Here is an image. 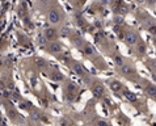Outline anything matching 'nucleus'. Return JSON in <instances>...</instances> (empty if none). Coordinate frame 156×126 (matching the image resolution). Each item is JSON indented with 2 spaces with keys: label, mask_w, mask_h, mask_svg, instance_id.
<instances>
[{
  "label": "nucleus",
  "mask_w": 156,
  "mask_h": 126,
  "mask_svg": "<svg viewBox=\"0 0 156 126\" xmlns=\"http://www.w3.org/2000/svg\"><path fill=\"white\" fill-rule=\"evenodd\" d=\"M64 100L67 103H73L76 100V93H72V92H64Z\"/></svg>",
  "instance_id": "23"
},
{
  "label": "nucleus",
  "mask_w": 156,
  "mask_h": 126,
  "mask_svg": "<svg viewBox=\"0 0 156 126\" xmlns=\"http://www.w3.org/2000/svg\"><path fill=\"white\" fill-rule=\"evenodd\" d=\"M89 89H90V92H92L94 99H101V97H104L106 95L105 85H104V83L102 81H100V80H94V83L90 85Z\"/></svg>",
  "instance_id": "4"
},
{
  "label": "nucleus",
  "mask_w": 156,
  "mask_h": 126,
  "mask_svg": "<svg viewBox=\"0 0 156 126\" xmlns=\"http://www.w3.org/2000/svg\"><path fill=\"white\" fill-rule=\"evenodd\" d=\"M146 3H147V5H148V7H154L155 3H156V0H146Z\"/></svg>",
  "instance_id": "31"
},
{
  "label": "nucleus",
  "mask_w": 156,
  "mask_h": 126,
  "mask_svg": "<svg viewBox=\"0 0 156 126\" xmlns=\"http://www.w3.org/2000/svg\"><path fill=\"white\" fill-rule=\"evenodd\" d=\"M81 80H83V83L85 87H88V88H90V85H92L94 83V77L90 75V74L87 72L84 76H81Z\"/></svg>",
  "instance_id": "18"
},
{
  "label": "nucleus",
  "mask_w": 156,
  "mask_h": 126,
  "mask_svg": "<svg viewBox=\"0 0 156 126\" xmlns=\"http://www.w3.org/2000/svg\"><path fill=\"white\" fill-rule=\"evenodd\" d=\"M33 62H34V66H36L38 70H45V68L49 66L47 60H46V59H43V58H40V56L34 58V59H33Z\"/></svg>",
  "instance_id": "17"
},
{
  "label": "nucleus",
  "mask_w": 156,
  "mask_h": 126,
  "mask_svg": "<svg viewBox=\"0 0 156 126\" xmlns=\"http://www.w3.org/2000/svg\"><path fill=\"white\" fill-rule=\"evenodd\" d=\"M20 108H21V109H24V110H32V105H33V104L32 103H29V101H27V100H20Z\"/></svg>",
  "instance_id": "20"
},
{
  "label": "nucleus",
  "mask_w": 156,
  "mask_h": 126,
  "mask_svg": "<svg viewBox=\"0 0 156 126\" xmlns=\"http://www.w3.org/2000/svg\"><path fill=\"white\" fill-rule=\"evenodd\" d=\"M8 117H9L11 120H17V112L15 108H11V109H8Z\"/></svg>",
  "instance_id": "26"
},
{
  "label": "nucleus",
  "mask_w": 156,
  "mask_h": 126,
  "mask_svg": "<svg viewBox=\"0 0 156 126\" xmlns=\"http://www.w3.org/2000/svg\"><path fill=\"white\" fill-rule=\"evenodd\" d=\"M96 125L97 126H112L108 121H105V120H97L96 121Z\"/></svg>",
  "instance_id": "28"
},
{
  "label": "nucleus",
  "mask_w": 156,
  "mask_h": 126,
  "mask_svg": "<svg viewBox=\"0 0 156 126\" xmlns=\"http://www.w3.org/2000/svg\"><path fill=\"white\" fill-rule=\"evenodd\" d=\"M45 51L50 55L57 56L60 53H63V46L59 41H51V42H47L45 45Z\"/></svg>",
  "instance_id": "5"
},
{
  "label": "nucleus",
  "mask_w": 156,
  "mask_h": 126,
  "mask_svg": "<svg viewBox=\"0 0 156 126\" xmlns=\"http://www.w3.org/2000/svg\"><path fill=\"white\" fill-rule=\"evenodd\" d=\"M117 71H118V74L121 76L126 77V79H129V80H136L138 77H139L138 76L136 70L134 68V66L131 63H125L121 67H117Z\"/></svg>",
  "instance_id": "3"
},
{
  "label": "nucleus",
  "mask_w": 156,
  "mask_h": 126,
  "mask_svg": "<svg viewBox=\"0 0 156 126\" xmlns=\"http://www.w3.org/2000/svg\"><path fill=\"white\" fill-rule=\"evenodd\" d=\"M64 17V13L62 12V8L60 7H50L49 11H47L46 19L51 25H58L62 23Z\"/></svg>",
  "instance_id": "2"
},
{
  "label": "nucleus",
  "mask_w": 156,
  "mask_h": 126,
  "mask_svg": "<svg viewBox=\"0 0 156 126\" xmlns=\"http://www.w3.org/2000/svg\"><path fill=\"white\" fill-rule=\"evenodd\" d=\"M108 85H109V88L113 91V92L115 93H118L121 92L123 88H125V85L121 83L119 80H115V79H110V80H108Z\"/></svg>",
  "instance_id": "14"
},
{
  "label": "nucleus",
  "mask_w": 156,
  "mask_h": 126,
  "mask_svg": "<svg viewBox=\"0 0 156 126\" xmlns=\"http://www.w3.org/2000/svg\"><path fill=\"white\" fill-rule=\"evenodd\" d=\"M130 12V7L129 5H126V4H121L119 5V8H118V13L119 15H122V16H125V15H127Z\"/></svg>",
  "instance_id": "22"
},
{
  "label": "nucleus",
  "mask_w": 156,
  "mask_h": 126,
  "mask_svg": "<svg viewBox=\"0 0 156 126\" xmlns=\"http://www.w3.org/2000/svg\"><path fill=\"white\" fill-rule=\"evenodd\" d=\"M135 3H138V4H143V3H146V0H135Z\"/></svg>",
  "instance_id": "32"
},
{
  "label": "nucleus",
  "mask_w": 156,
  "mask_h": 126,
  "mask_svg": "<svg viewBox=\"0 0 156 126\" xmlns=\"http://www.w3.org/2000/svg\"><path fill=\"white\" fill-rule=\"evenodd\" d=\"M80 53H81V55L85 56V58H88V59H94L98 55L96 49H94V46L90 45L89 42H85L84 43V46L80 49Z\"/></svg>",
  "instance_id": "6"
},
{
  "label": "nucleus",
  "mask_w": 156,
  "mask_h": 126,
  "mask_svg": "<svg viewBox=\"0 0 156 126\" xmlns=\"http://www.w3.org/2000/svg\"><path fill=\"white\" fill-rule=\"evenodd\" d=\"M63 91L64 92H72V93H77L79 92V85L75 81H72L70 79H64V84H63Z\"/></svg>",
  "instance_id": "12"
},
{
  "label": "nucleus",
  "mask_w": 156,
  "mask_h": 126,
  "mask_svg": "<svg viewBox=\"0 0 156 126\" xmlns=\"http://www.w3.org/2000/svg\"><path fill=\"white\" fill-rule=\"evenodd\" d=\"M112 2H113V0H98V4H101L104 7H109Z\"/></svg>",
  "instance_id": "29"
},
{
  "label": "nucleus",
  "mask_w": 156,
  "mask_h": 126,
  "mask_svg": "<svg viewBox=\"0 0 156 126\" xmlns=\"http://www.w3.org/2000/svg\"><path fill=\"white\" fill-rule=\"evenodd\" d=\"M134 54H135L138 58H143V56L147 54V43L140 40L134 46Z\"/></svg>",
  "instance_id": "10"
},
{
  "label": "nucleus",
  "mask_w": 156,
  "mask_h": 126,
  "mask_svg": "<svg viewBox=\"0 0 156 126\" xmlns=\"http://www.w3.org/2000/svg\"><path fill=\"white\" fill-rule=\"evenodd\" d=\"M43 37L46 38L47 42H51V41H58L60 34H59V30L54 27H49L45 29V32H43Z\"/></svg>",
  "instance_id": "8"
},
{
  "label": "nucleus",
  "mask_w": 156,
  "mask_h": 126,
  "mask_svg": "<svg viewBox=\"0 0 156 126\" xmlns=\"http://www.w3.org/2000/svg\"><path fill=\"white\" fill-rule=\"evenodd\" d=\"M70 126H79V125H73V124H71V125H70Z\"/></svg>",
  "instance_id": "33"
},
{
  "label": "nucleus",
  "mask_w": 156,
  "mask_h": 126,
  "mask_svg": "<svg viewBox=\"0 0 156 126\" xmlns=\"http://www.w3.org/2000/svg\"><path fill=\"white\" fill-rule=\"evenodd\" d=\"M121 92H122V96L126 99L127 101H130V103H136L138 101V95L135 92H133V91H130L129 88H123Z\"/></svg>",
  "instance_id": "15"
},
{
  "label": "nucleus",
  "mask_w": 156,
  "mask_h": 126,
  "mask_svg": "<svg viewBox=\"0 0 156 126\" xmlns=\"http://www.w3.org/2000/svg\"><path fill=\"white\" fill-rule=\"evenodd\" d=\"M70 125H71V120L66 116H63L62 118L59 120V126H70Z\"/></svg>",
  "instance_id": "25"
},
{
  "label": "nucleus",
  "mask_w": 156,
  "mask_h": 126,
  "mask_svg": "<svg viewBox=\"0 0 156 126\" xmlns=\"http://www.w3.org/2000/svg\"><path fill=\"white\" fill-rule=\"evenodd\" d=\"M110 58L112 60H113V63H114V66L115 67H121L122 64L126 63V60H125V56L118 53V51H113V53L110 54Z\"/></svg>",
  "instance_id": "13"
},
{
  "label": "nucleus",
  "mask_w": 156,
  "mask_h": 126,
  "mask_svg": "<svg viewBox=\"0 0 156 126\" xmlns=\"http://www.w3.org/2000/svg\"><path fill=\"white\" fill-rule=\"evenodd\" d=\"M144 88H143V92L147 97L150 99H156V84L150 83V81H144Z\"/></svg>",
  "instance_id": "11"
},
{
  "label": "nucleus",
  "mask_w": 156,
  "mask_h": 126,
  "mask_svg": "<svg viewBox=\"0 0 156 126\" xmlns=\"http://www.w3.org/2000/svg\"><path fill=\"white\" fill-rule=\"evenodd\" d=\"M122 38H123V43L129 47H134L138 42L140 41L139 33H138V30L134 29V28H129V29L125 30Z\"/></svg>",
  "instance_id": "1"
},
{
  "label": "nucleus",
  "mask_w": 156,
  "mask_h": 126,
  "mask_svg": "<svg viewBox=\"0 0 156 126\" xmlns=\"http://www.w3.org/2000/svg\"><path fill=\"white\" fill-rule=\"evenodd\" d=\"M49 77L53 81H55V83H60V81H64V79H66V76L63 75L60 71L58 70H53L50 74H49Z\"/></svg>",
  "instance_id": "16"
},
{
  "label": "nucleus",
  "mask_w": 156,
  "mask_h": 126,
  "mask_svg": "<svg viewBox=\"0 0 156 126\" xmlns=\"http://www.w3.org/2000/svg\"><path fill=\"white\" fill-rule=\"evenodd\" d=\"M0 122H2V117H0Z\"/></svg>",
  "instance_id": "34"
},
{
  "label": "nucleus",
  "mask_w": 156,
  "mask_h": 126,
  "mask_svg": "<svg viewBox=\"0 0 156 126\" xmlns=\"http://www.w3.org/2000/svg\"><path fill=\"white\" fill-rule=\"evenodd\" d=\"M30 120L34 121V122H38V121L42 120V114L38 110H30Z\"/></svg>",
  "instance_id": "19"
},
{
  "label": "nucleus",
  "mask_w": 156,
  "mask_h": 126,
  "mask_svg": "<svg viewBox=\"0 0 156 126\" xmlns=\"http://www.w3.org/2000/svg\"><path fill=\"white\" fill-rule=\"evenodd\" d=\"M146 66L152 71H156V59H148L146 60Z\"/></svg>",
  "instance_id": "24"
},
{
  "label": "nucleus",
  "mask_w": 156,
  "mask_h": 126,
  "mask_svg": "<svg viewBox=\"0 0 156 126\" xmlns=\"http://www.w3.org/2000/svg\"><path fill=\"white\" fill-rule=\"evenodd\" d=\"M123 21H125V16L119 15V13H115V15H114L113 23L117 25V27H119V25H123Z\"/></svg>",
  "instance_id": "21"
},
{
  "label": "nucleus",
  "mask_w": 156,
  "mask_h": 126,
  "mask_svg": "<svg viewBox=\"0 0 156 126\" xmlns=\"http://www.w3.org/2000/svg\"><path fill=\"white\" fill-rule=\"evenodd\" d=\"M68 38H70V42H71V45H72L73 47H76V49H79V50H80L81 47L84 46V43L87 42V41L84 40V38L80 36L79 33L73 32V30L71 32V34H70V37H68Z\"/></svg>",
  "instance_id": "7"
},
{
  "label": "nucleus",
  "mask_w": 156,
  "mask_h": 126,
  "mask_svg": "<svg viewBox=\"0 0 156 126\" xmlns=\"http://www.w3.org/2000/svg\"><path fill=\"white\" fill-rule=\"evenodd\" d=\"M29 81H30V85H32V87H37V84H38V79H37L36 75H32V76H30Z\"/></svg>",
  "instance_id": "27"
},
{
  "label": "nucleus",
  "mask_w": 156,
  "mask_h": 126,
  "mask_svg": "<svg viewBox=\"0 0 156 126\" xmlns=\"http://www.w3.org/2000/svg\"><path fill=\"white\" fill-rule=\"evenodd\" d=\"M85 2H87V0H76L75 4H76L77 7H83L84 4H85Z\"/></svg>",
  "instance_id": "30"
},
{
  "label": "nucleus",
  "mask_w": 156,
  "mask_h": 126,
  "mask_svg": "<svg viewBox=\"0 0 156 126\" xmlns=\"http://www.w3.org/2000/svg\"><path fill=\"white\" fill-rule=\"evenodd\" d=\"M70 68H71V71L75 74V75L77 76H84L85 74H87V70H85V67L81 64L80 62H77V60H71V63H70Z\"/></svg>",
  "instance_id": "9"
}]
</instances>
